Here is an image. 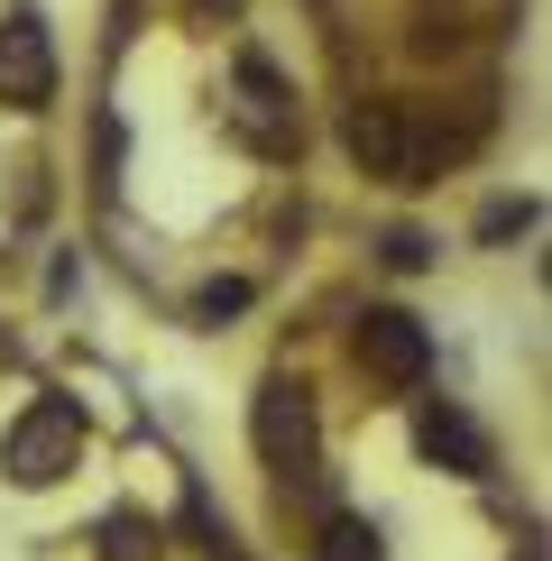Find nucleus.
Wrapping results in <instances>:
<instances>
[{"label": "nucleus", "instance_id": "f257e3e1", "mask_svg": "<svg viewBox=\"0 0 552 561\" xmlns=\"http://www.w3.org/2000/svg\"><path fill=\"white\" fill-rule=\"evenodd\" d=\"M341 148H350V167L359 175H378V184H433L451 167V138L442 129H424L405 102H350V121H341Z\"/></svg>", "mask_w": 552, "mask_h": 561}, {"label": "nucleus", "instance_id": "f03ea898", "mask_svg": "<svg viewBox=\"0 0 552 561\" xmlns=\"http://www.w3.org/2000/svg\"><path fill=\"white\" fill-rule=\"evenodd\" d=\"M230 138L267 167H295L304 157V111H295V83L276 75L267 56H240L230 65Z\"/></svg>", "mask_w": 552, "mask_h": 561}, {"label": "nucleus", "instance_id": "7ed1b4c3", "mask_svg": "<svg viewBox=\"0 0 552 561\" xmlns=\"http://www.w3.org/2000/svg\"><path fill=\"white\" fill-rule=\"evenodd\" d=\"M74 451H83V405L74 396H37V405L0 433V470H10L19 488H56L65 470H74Z\"/></svg>", "mask_w": 552, "mask_h": 561}, {"label": "nucleus", "instance_id": "20e7f679", "mask_svg": "<svg viewBox=\"0 0 552 561\" xmlns=\"http://www.w3.org/2000/svg\"><path fill=\"white\" fill-rule=\"evenodd\" d=\"M249 442L276 479H313V396L295 378H267L258 405H249Z\"/></svg>", "mask_w": 552, "mask_h": 561}, {"label": "nucleus", "instance_id": "39448f33", "mask_svg": "<svg viewBox=\"0 0 552 561\" xmlns=\"http://www.w3.org/2000/svg\"><path fill=\"white\" fill-rule=\"evenodd\" d=\"M350 350H359L368 378H387V387H424V378H433V332L405 313V304H368L359 332H350Z\"/></svg>", "mask_w": 552, "mask_h": 561}, {"label": "nucleus", "instance_id": "423d86ee", "mask_svg": "<svg viewBox=\"0 0 552 561\" xmlns=\"http://www.w3.org/2000/svg\"><path fill=\"white\" fill-rule=\"evenodd\" d=\"M0 102L10 111H46L56 102V37H46L37 10L0 19Z\"/></svg>", "mask_w": 552, "mask_h": 561}, {"label": "nucleus", "instance_id": "0eeeda50", "mask_svg": "<svg viewBox=\"0 0 552 561\" xmlns=\"http://www.w3.org/2000/svg\"><path fill=\"white\" fill-rule=\"evenodd\" d=\"M414 442H424L433 460H451L460 479H488V433H479L460 405H442V396H433V405L414 414Z\"/></svg>", "mask_w": 552, "mask_h": 561}, {"label": "nucleus", "instance_id": "6e6552de", "mask_svg": "<svg viewBox=\"0 0 552 561\" xmlns=\"http://www.w3.org/2000/svg\"><path fill=\"white\" fill-rule=\"evenodd\" d=\"M313 561H387V534L368 525V516H322V534H313Z\"/></svg>", "mask_w": 552, "mask_h": 561}, {"label": "nucleus", "instance_id": "1a4fd4ad", "mask_svg": "<svg viewBox=\"0 0 552 561\" xmlns=\"http://www.w3.org/2000/svg\"><path fill=\"white\" fill-rule=\"evenodd\" d=\"M157 543H166V534H157L148 516H111L102 525V561H157Z\"/></svg>", "mask_w": 552, "mask_h": 561}, {"label": "nucleus", "instance_id": "9d476101", "mask_svg": "<svg viewBox=\"0 0 552 561\" xmlns=\"http://www.w3.org/2000/svg\"><path fill=\"white\" fill-rule=\"evenodd\" d=\"M194 313H203V322H221V313H249V276H221V286H203V295H194Z\"/></svg>", "mask_w": 552, "mask_h": 561}, {"label": "nucleus", "instance_id": "9b49d317", "mask_svg": "<svg viewBox=\"0 0 552 561\" xmlns=\"http://www.w3.org/2000/svg\"><path fill=\"white\" fill-rule=\"evenodd\" d=\"M506 230H534V203H488L479 213V240H506Z\"/></svg>", "mask_w": 552, "mask_h": 561}, {"label": "nucleus", "instance_id": "f8f14e48", "mask_svg": "<svg viewBox=\"0 0 552 561\" xmlns=\"http://www.w3.org/2000/svg\"><path fill=\"white\" fill-rule=\"evenodd\" d=\"M424 259H433V240H424V230H387V267H405V276H414Z\"/></svg>", "mask_w": 552, "mask_h": 561}, {"label": "nucleus", "instance_id": "ddd939ff", "mask_svg": "<svg viewBox=\"0 0 552 561\" xmlns=\"http://www.w3.org/2000/svg\"><path fill=\"white\" fill-rule=\"evenodd\" d=\"M525 561H543V552H525Z\"/></svg>", "mask_w": 552, "mask_h": 561}]
</instances>
